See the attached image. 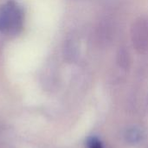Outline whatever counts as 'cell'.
<instances>
[{
  "mask_svg": "<svg viewBox=\"0 0 148 148\" xmlns=\"http://www.w3.org/2000/svg\"><path fill=\"white\" fill-rule=\"evenodd\" d=\"M116 62L118 66L123 69H128L131 64V56L129 51L125 46L119 48L116 54Z\"/></svg>",
  "mask_w": 148,
  "mask_h": 148,
  "instance_id": "4",
  "label": "cell"
},
{
  "mask_svg": "<svg viewBox=\"0 0 148 148\" xmlns=\"http://www.w3.org/2000/svg\"><path fill=\"white\" fill-rule=\"evenodd\" d=\"M131 41L137 53L143 55L148 51V20L137 18L131 28Z\"/></svg>",
  "mask_w": 148,
  "mask_h": 148,
  "instance_id": "2",
  "label": "cell"
},
{
  "mask_svg": "<svg viewBox=\"0 0 148 148\" xmlns=\"http://www.w3.org/2000/svg\"><path fill=\"white\" fill-rule=\"evenodd\" d=\"M24 23L23 8L15 1L10 0L0 5V32L8 36L18 34Z\"/></svg>",
  "mask_w": 148,
  "mask_h": 148,
  "instance_id": "1",
  "label": "cell"
},
{
  "mask_svg": "<svg viewBox=\"0 0 148 148\" xmlns=\"http://www.w3.org/2000/svg\"><path fill=\"white\" fill-rule=\"evenodd\" d=\"M114 36V25L109 18H104L96 26L95 30V42L100 48L108 47Z\"/></svg>",
  "mask_w": 148,
  "mask_h": 148,
  "instance_id": "3",
  "label": "cell"
}]
</instances>
